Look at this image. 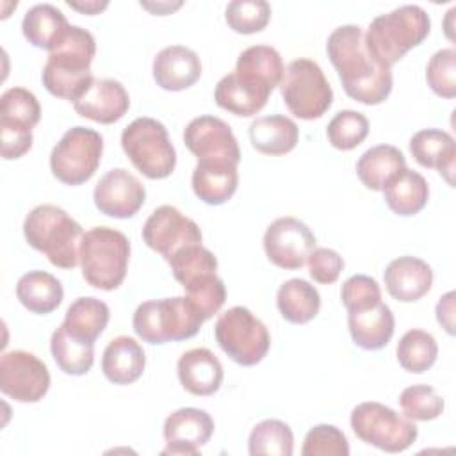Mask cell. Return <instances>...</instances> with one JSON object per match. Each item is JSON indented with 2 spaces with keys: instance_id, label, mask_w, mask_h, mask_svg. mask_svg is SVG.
I'll list each match as a JSON object with an SVG mask.
<instances>
[{
  "instance_id": "6da1fadb",
  "label": "cell",
  "mask_w": 456,
  "mask_h": 456,
  "mask_svg": "<svg viewBox=\"0 0 456 456\" xmlns=\"http://www.w3.org/2000/svg\"><path fill=\"white\" fill-rule=\"evenodd\" d=\"M326 52L349 98L363 105H378L388 98L392 71L370 57L362 27H337L328 37Z\"/></svg>"
},
{
  "instance_id": "7a4b0ae2",
  "label": "cell",
  "mask_w": 456,
  "mask_h": 456,
  "mask_svg": "<svg viewBox=\"0 0 456 456\" xmlns=\"http://www.w3.org/2000/svg\"><path fill=\"white\" fill-rule=\"evenodd\" d=\"M96 53L93 34L71 25L62 43L50 52L41 73L45 89L57 98L77 102L93 84L91 62Z\"/></svg>"
},
{
  "instance_id": "3957f363",
  "label": "cell",
  "mask_w": 456,
  "mask_h": 456,
  "mask_svg": "<svg viewBox=\"0 0 456 456\" xmlns=\"http://www.w3.org/2000/svg\"><path fill=\"white\" fill-rule=\"evenodd\" d=\"M429 28L431 20L422 7L401 5L370 21L365 46L378 64L392 68L428 37Z\"/></svg>"
},
{
  "instance_id": "277c9868",
  "label": "cell",
  "mask_w": 456,
  "mask_h": 456,
  "mask_svg": "<svg viewBox=\"0 0 456 456\" xmlns=\"http://www.w3.org/2000/svg\"><path fill=\"white\" fill-rule=\"evenodd\" d=\"M23 235L30 248L43 253L52 265L73 269L78 264L82 226L57 205H37L23 223Z\"/></svg>"
},
{
  "instance_id": "5b68a950",
  "label": "cell",
  "mask_w": 456,
  "mask_h": 456,
  "mask_svg": "<svg viewBox=\"0 0 456 456\" xmlns=\"http://www.w3.org/2000/svg\"><path fill=\"white\" fill-rule=\"evenodd\" d=\"M130 242L125 233L109 226H94L82 235L78 262L84 280L100 290L118 289L128 269Z\"/></svg>"
},
{
  "instance_id": "8992f818",
  "label": "cell",
  "mask_w": 456,
  "mask_h": 456,
  "mask_svg": "<svg viewBox=\"0 0 456 456\" xmlns=\"http://www.w3.org/2000/svg\"><path fill=\"white\" fill-rule=\"evenodd\" d=\"M205 319L185 296L150 299L137 306L132 326L148 344H166L194 337Z\"/></svg>"
},
{
  "instance_id": "52a82bcc",
  "label": "cell",
  "mask_w": 456,
  "mask_h": 456,
  "mask_svg": "<svg viewBox=\"0 0 456 456\" xmlns=\"http://www.w3.org/2000/svg\"><path fill=\"white\" fill-rule=\"evenodd\" d=\"M121 146L134 167L150 180L167 178L176 166V151L166 126L153 118H135L121 134Z\"/></svg>"
},
{
  "instance_id": "ba28073f",
  "label": "cell",
  "mask_w": 456,
  "mask_h": 456,
  "mask_svg": "<svg viewBox=\"0 0 456 456\" xmlns=\"http://www.w3.org/2000/svg\"><path fill=\"white\" fill-rule=\"evenodd\" d=\"M280 91L283 103L299 119H317L333 103V89L321 66L312 59H294L283 71Z\"/></svg>"
},
{
  "instance_id": "9c48e42d",
  "label": "cell",
  "mask_w": 456,
  "mask_h": 456,
  "mask_svg": "<svg viewBox=\"0 0 456 456\" xmlns=\"http://www.w3.org/2000/svg\"><path fill=\"white\" fill-rule=\"evenodd\" d=\"M219 347L242 367L260 363L271 346L267 326L246 306H232L223 312L214 326Z\"/></svg>"
},
{
  "instance_id": "30bf717a",
  "label": "cell",
  "mask_w": 456,
  "mask_h": 456,
  "mask_svg": "<svg viewBox=\"0 0 456 456\" xmlns=\"http://www.w3.org/2000/svg\"><path fill=\"white\" fill-rule=\"evenodd\" d=\"M351 428L362 442L385 452L406 451L419 435L413 420L376 401L360 403L353 408Z\"/></svg>"
},
{
  "instance_id": "8fae6325",
  "label": "cell",
  "mask_w": 456,
  "mask_h": 456,
  "mask_svg": "<svg viewBox=\"0 0 456 456\" xmlns=\"http://www.w3.org/2000/svg\"><path fill=\"white\" fill-rule=\"evenodd\" d=\"M103 153V137L87 126L64 132L50 153L52 175L64 185H82L98 169Z\"/></svg>"
},
{
  "instance_id": "7c38bea8",
  "label": "cell",
  "mask_w": 456,
  "mask_h": 456,
  "mask_svg": "<svg viewBox=\"0 0 456 456\" xmlns=\"http://www.w3.org/2000/svg\"><path fill=\"white\" fill-rule=\"evenodd\" d=\"M50 388V372L36 354L14 349L0 358V390L18 403H37Z\"/></svg>"
},
{
  "instance_id": "4fadbf2b",
  "label": "cell",
  "mask_w": 456,
  "mask_h": 456,
  "mask_svg": "<svg viewBox=\"0 0 456 456\" xmlns=\"http://www.w3.org/2000/svg\"><path fill=\"white\" fill-rule=\"evenodd\" d=\"M201 239L200 226L173 205L157 207L142 226V240L166 262L180 249L201 244Z\"/></svg>"
},
{
  "instance_id": "5bb4252c",
  "label": "cell",
  "mask_w": 456,
  "mask_h": 456,
  "mask_svg": "<svg viewBox=\"0 0 456 456\" xmlns=\"http://www.w3.org/2000/svg\"><path fill=\"white\" fill-rule=\"evenodd\" d=\"M315 248V235L296 217H278L264 233V251L276 267L296 271L306 264Z\"/></svg>"
},
{
  "instance_id": "9a60e30c",
  "label": "cell",
  "mask_w": 456,
  "mask_h": 456,
  "mask_svg": "<svg viewBox=\"0 0 456 456\" xmlns=\"http://www.w3.org/2000/svg\"><path fill=\"white\" fill-rule=\"evenodd\" d=\"M183 142L201 162H240L239 142L230 125L216 116L194 118L183 130Z\"/></svg>"
},
{
  "instance_id": "2e32d148",
  "label": "cell",
  "mask_w": 456,
  "mask_h": 456,
  "mask_svg": "<svg viewBox=\"0 0 456 456\" xmlns=\"http://www.w3.org/2000/svg\"><path fill=\"white\" fill-rule=\"evenodd\" d=\"M93 200L102 214L116 219H128L144 205L146 189L137 176L123 167H116L100 178Z\"/></svg>"
},
{
  "instance_id": "e0dca14e",
  "label": "cell",
  "mask_w": 456,
  "mask_h": 456,
  "mask_svg": "<svg viewBox=\"0 0 456 456\" xmlns=\"http://www.w3.org/2000/svg\"><path fill=\"white\" fill-rule=\"evenodd\" d=\"M164 440L166 449L162 454H200L212 433L214 420L212 417L200 408H180L173 411L164 422Z\"/></svg>"
},
{
  "instance_id": "ac0fdd59",
  "label": "cell",
  "mask_w": 456,
  "mask_h": 456,
  "mask_svg": "<svg viewBox=\"0 0 456 456\" xmlns=\"http://www.w3.org/2000/svg\"><path fill=\"white\" fill-rule=\"evenodd\" d=\"M130 107V96L121 82L114 78H94L89 89L73 102V109L78 116L102 125H112L119 121Z\"/></svg>"
},
{
  "instance_id": "d6986e66",
  "label": "cell",
  "mask_w": 456,
  "mask_h": 456,
  "mask_svg": "<svg viewBox=\"0 0 456 456\" xmlns=\"http://www.w3.org/2000/svg\"><path fill=\"white\" fill-rule=\"evenodd\" d=\"M271 93L273 87L265 82L233 71L217 82L214 100L221 109L235 116L249 118L265 107Z\"/></svg>"
},
{
  "instance_id": "ffe728a7",
  "label": "cell",
  "mask_w": 456,
  "mask_h": 456,
  "mask_svg": "<svg viewBox=\"0 0 456 456\" xmlns=\"http://www.w3.org/2000/svg\"><path fill=\"white\" fill-rule=\"evenodd\" d=\"M387 292L401 301V303H413L424 297L433 285V271L428 262L417 256H399L394 258L385 273H383Z\"/></svg>"
},
{
  "instance_id": "44dd1931",
  "label": "cell",
  "mask_w": 456,
  "mask_h": 456,
  "mask_svg": "<svg viewBox=\"0 0 456 456\" xmlns=\"http://www.w3.org/2000/svg\"><path fill=\"white\" fill-rule=\"evenodd\" d=\"M151 71L159 87L166 91H183L200 80L201 61L194 50L171 45L155 55Z\"/></svg>"
},
{
  "instance_id": "7402d4cb",
  "label": "cell",
  "mask_w": 456,
  "mask_h": 456,
  "mask_svg": "<svg viewBox=\"0 0 456 456\" xmlns=\"http://www.w3.org/2000/svg\"><path fill=\"white\" fill-rule=\"evenodd\" d=\"M182 387L192 395H212L223 383V365L219 358L207 347L185 351L176 363Z\"/></svg>"
},
{
  "instance_id": "603a6c76",
  "label": "cell",
  "mask_w": 456,
  "mask_h": 456,
  "mask_svg": "<svg viewBox=\"0 0 456 456\" xmlns=\"http://www.w3.org/2000/svg\"><path fill=\"white\" fill-rule=\"evenodd\" d=\"M347 328L358 347L376 351L390 342L395 330V319L388 305L378 303L370 308L347 312Z\"/></svg>"
},
{
  "instance_id": "cb8c5ba5",
  "label": "cell",
  "mask_w": 456,
  "mask_h": 456,
  "mask_svg": "<svg viewBox=\"0 0 456 456\" xmlns=\"http://www.w3.org/2000/svg\"><path fill=\"white\" fill-rule=\"evenodd\" d=\"M146 367L142 346L126 335L112 338L102 356L103 376L114 385H130L137 381Z\"/></svg>"
},
{
  "instance_id": "d4e9b609",
  "label": "cell",
  "mask_w": 456,
  "mask_h": 456,
  "mask_svg": "<svg viewBox=\"0 0 456 456\" xmlns=\"http://www.w3.org/2000/svg\"><path fill=\"white\" fill-rule=\"evenodd\" d=\"M410 153L419 166L436 169L449 183H452L456 144L449 132L438 128L419 130L410 139Z\"/></svg>"
},
{
  "instance_id": "484cf974",
  "label": "cell",
  "mask_w": 456,
  "mask_h": 456,
  "mask_svg": "<svg viewBox=\"0 0 456 456\" xmlns=\"http://www.w3.org/2000/svg\"><path fill=\"white\" fill-rule=\"evenodd\" d=\"M69 23L62 11L50 4H37L30 7L21 21L25 39L41 50L53 52L69 30Z\"/></svg>"
},
{
  "instance_id": "4316f807",
  "label": "cell",
  "mask_w": 456,
  "mask_h": 456,
  "mask_svg": "<svg viewBox=\"0 0 456 456\" xmlns=\"http://www.w3.org/2000/svg\"><path fill=\"white\" fill-rule=\"evenodd\" d=\"M192 191L207 205H223L237 191L239 173L237 166L226 162H201L198 160L192 171Z\"/></svg>"
},
{
  "instance_id": "83f0119b",
  "label": "cell",
  "mask_w": 456,
  "mask_h": 456,
  "mask_svg": "<svg viewBox=\"0 0 456 456\" xmlns=\"http://www.w3.org/2000/svg\"><path fill=\"white\" fill-rule=\"evenodd\" d=\"M249 141L256 151L278 157L296 148L299 141V128L290 118L283 114L262 116L251 121Z\"/></svg>"
},
{
  "instance_id": "f1b7e54d",
  "label": "cell",
  "mask_w": 456,
  "mask_h": 456,
  "mask_svg": "<svg viewBox=\"0 0 456 456\" xmlns=\"http://www.w3.org/2000/svg\"><path fill=\"white\" fill-rule=\"evenodd\" d=\"M406 167L403 151L390 144H378L369 148L356 162V175L360 182L370 191H383L387 183Z\"/></svg>"
},
{
  "instance_id": "f546056e",
  "label": "cell",
  "mask_w": 456,
  "mask_h": 456,
  "mask_svg": "<svg viewBox=\"0 0 456 456\" xmlns=\"http://www.w3.org/2000/svg\"><path fill=\"white\" fill-rule=\"evenodd\" d=\"M383 198L394 214L410 217L426 207L429 198V185L420 173L404 167L387 183L383 189Z\"/></svg>"
},
{
  "instance_id": "4dcf8cb0",
  "label": "cell",
  "mask_w": 456,
  "mask_h": 456,
  "mask_svg": "<svg viewBox=\"0 0 456 456\" xmlns=\"http://www.w3.org/2000/svg\"><path fill=\"white\" fill-rule=\"evenodd\" d=\"M16 297L28 312L46 315L62 303L64 290L53 274L46 271H28L16 283Z\"/></svg>"
},
{
  "instance_id": "1f68e13d",
  "label": "cell",
  "mask_w": 456,
  "mask_h": 456,
  "mask_svg": "<svg viewBox=\"0 0 456 456\" xmlns=\"http://www.w3.org/2000/svg\"><path fill=\"white\" fill-rule=\"evenodd\" d=\"M276 306L285 321L292 324H306L319 314L321 296L306 280L292 278L280 285Z\"/></svg>"
},
{
  "instance_id": "d6a6232c",
  "label": "cell",
  "mask_w": 456,
  "mask_h": 456,
  "mask_svg": "<svg viewBox=\"0 0 456 456\" xmlns=\"http://www.w3.org/2000/svg\"><path fill=\"white\" fill-rule=\"evenodd\" d=\"M167 264L175 280L185 290H191L196 285H203L210 281V278L217 276V258L203 244H192L180 249L167 260Z\"/></svg>"
},
{
  "instance_id": "836d02e7",
  "label": "cell",
  "mask_w": 456,
  "mask_h": 456,
  "mask_svg": "<svg viewBox=\"0 0 456 456\" xmlns=\"http://www.w3.org/2000/svg\"><path fill=\"white\" fill-rule=\"evenodd\" d=\"M110 317L109 306L96 297H78L75 299L68 310L62 326L73 337L94 344V340L102 335Z\"/></svg>"
},
{
  "instance_id": "e575fe53",
  "label": "cell",
  "mask_w": 456,
  "mask_h": 456,
  "mask_svg": "<svg viewBox=\"0 0 456 456\" xmlns=\"http://www.w3.org/2000/svg\"><path fill=\"white\" fill-rule=\"evenodd\" d=\"M50 351L57 367L69 376L87 374L94 362V344L73 337L62 324L52 333Z\"/></svg>"
},
{
  "instance_id": "d590c367",
  "label": "cell",
  "mask_w": 456,
  "mask_h": 456,
  "mask_svg": "<svg viewBox=\"0 0 456 456\" xmlns=\"http://www.w3.org/2000/svg\"><path fill=\"white\" fill-rule=\"evenodd\" d=\"M395 354L399 365L404 370L411 374H422L436 362L438 346L431 333L413 328L401 337Z\"/></svg>"
},
{
  "instance_id": "8d00e7d4",
  "label": "cell",
  "mask_w": 456,
  "mask_h": 456,
  "mask_svg": "<svg viewBox=\"0 0 456 456\" xmlns=\"http://www.w3.org/2000/svg\"><path fill=\"white\" fill-rule=\"evenodd\" d=\"M285 66L278 50L267 45H255L246 48L235 64V73L253 77L265 82L269 87H276L281 82Z\"/></svg>"
},
{
  "instance_id": "74e56055",
  "label": "cell",
  "mask_w": 456,
  "mask_h": 456,
  "mask_svg": "<svg viewBox=\"0 0 456 456\" xmlns=\"http://www.w3.org/2000/svg\"><path fill=\"white\" fill-rule=\"evenodd\" d=\"M251 456H290L294 451V435L287 422L265 419L258 422L248 440Z\"/></svg>"
},
{
  "instance_id": "f35d334b",
  "label": "cell",
  "mask_w": 456,
  "mask_h": 456,
  "mask_svg": "<svg viewBox=\"0 0 456 456\" xmlns=\"http://www.w3.org/2000/svg\"><path fill=\"white\" fill-rule=\"evenodd\" d=\"M41 118V105L25 87H11L0 98V125L34 128Z\"/></svg>"
},
{
  "instance_id": "ab89813d",
  "label": "cell",
  "mask_w": 456,
  "mask_h": 456,
  "mask_svg": "<svg viewBox=\"0 0 456 456\" xmlns=\"http://www.w3.org/2000/svg\"><path fill=\"white\" fill-rule=\"evenodd\" d=\"M369 134V121L362 112L340 110L326 126L328 141L333 148L349 151L360 146Z\"/></svg>"
},
{
  "instance_id": "60d3db41",
  "label": "cell",
  "mask_w": 456,
  "mask_h": 456,
  "mask_svg": "<svg viewBox=\"0 0 456 456\" xmlns=\"http://www.w3.org/2000/svg\"><path fill=\"white\" fill-rule=\"evenodd\" d=\"M224 20L237 34H256L267 27L271 5L265 0H233L224 9Z\"/></svg>"
},
{
  "instance_id": "b9f144b4",
  "label": "cell",
  "mask_w": 456,
  "mask_h": 456,
  "mask_svg": "<svg viewBox=\"0 0 456 456\" xmlns=\"http://www.w3.org/2000/svg\"><path fill=\"white\" fill-rule=\"evenodd\" d=\"M399 404L404 417L410 420L428 422L442 415L444 399L429 385H411L406 387L399 395Z\"/></svg>"
},
{
  "instance_id": "7bdbcfd3",
  "label": "cell",
  "mask_w": 456,
  "mask_h": 456,
  "mask_svg": "<svg viewBox=\"0 0 456 456\" xmlns=\"http://www.w3.org/2000/svg\"><path fill=\"white\" fill-rule=\"evenodd\" d=\"M426 80L431 91L442 98L456 96V50L442 48L433 53L426 68Z\"/></svg>"
},
{
  "instance_id": "ee69618b",
  "label": "cell",
  "mask_w": 456,
  "mask_h": 456,
  "mask_svg": "<svg viewBox=\"0 0 456 456\" xmlns=\"http://www.w3.org/2000/svg\"><path fill=\"white\" fill-rule=\"evenodd\" d=\"M303 456H347L349 444L346 435L331 424L314 426L303 442Z\"/></svg>"
},
{
  "instance_id": "f6af8a7d",
  "label": "cell",
  "mask_w": 456,
  "mask_h": 456,
  "mask_svg": "<svg viewBox=\"0 0 456 456\" xmlns=\"http://www.w3.org/2000/svg\"><path fill=\"white\" fill-rule=\"evenodd\" d=\"M340 299L347 312L370 308L381 303V289L374 278L365 274H354L344 281Z\"/></svg>"
},
{
  "instance_id": "bcb514c9",
  "label": "cell",
  "mask_w": 456,
  "mask_h": 456,
  "mask_svg": "<svg viewBox=\"0 0 456 456\" xmlns=\"http://www.w3.org/2000/svg\"><path fill=\"white\" fill-rule=\"evenodd\" d=\"M306 264L312 280L322 285L335 283L344 269V258L330 248H314L306 258Z\"/></svg>"
},
{
  "instance_id": "7dc6e473",
  "label": "cell",
  "mask_w": 456,
  "mask_h": 456,
  "mask_svg": "<svg viewBox=\"0 0 456 456\" xmlns=\"http://www.w3.org/2000/svg\"><path fill=\"white\" fill-rule=\"evenodd\" d=\"M0 146L5 160L20 159L32 148V130L0 125Z\"/></svg>"
},
{
  "instance_id": "c3c4849f",
  "label": "cell",
  "mask_w": 456,
  "mask_h": 456,
  "mask_svg": "<svg viewBox=\"0 0 456 456\" xmlns=\"http://www.w3.org/2000/svg\"><path fill=\"white\" fill-rule=\"evenodd\" d=\"M436 321L442 324V328L449 335H454V292L452 290L442 296L440 301L436 303Z\"/></svg>"
},
{
  "instance_id": "681fc988",
  "label": "cell",
  "mask_w": 456,
  "mask_h": 456,
  "mask_svg": "<svg viewBox=\"0 0 456 456\" xmlns=\"http://www.w3.org/2000/svg\"><path fill=\"white\" fill-rule=\"evenodd\" d=\"M68 5L71 7V9H77V11H80V12H84V14H89V16H93V14H98L100 11H103L109 4L107 2H86V4H77V2H68Z\"/></svg>"
}]
</instances>
